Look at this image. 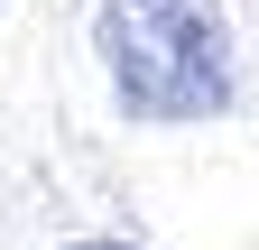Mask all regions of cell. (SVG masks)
Listing matches in <instances>:
<instances>
[{
	"label": "cell",
	"mask_w": 259,
	"mask_h": 250,
	"mask_svg": "<svg viewBox=\"0 0 259 250\" xmlns=\"http://www.w3.org/2000/svg\"><path fill=\"white\" fill-rule=\"evenodd\" d=\"M102 74L130 120L232 111V19L222 0H93Z\"/></svg>",
	"instance_id": "cell-1"
},
{
	"label": "cell",
	"mask_w": 259,
	"mask_h": 250,
	"mask_svg": "<svg viewBox=\"0 0 259 250\" xmlns=\"http://www.w3.org/2000/svg\"><path fill=\"white\" fill-rule=\"evenodd\" d=\"M65 250H130V241H65Z\"/></svg>",
	"instance_id": "cell-2"
}]
</instances>
